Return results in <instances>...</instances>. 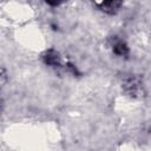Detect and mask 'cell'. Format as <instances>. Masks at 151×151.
Here are the masks:
<instances>
[{"mask_svg": "<svg viewBox=\"0 0 151 151\" xmlns=\"http://www.w3.org/2000/svg\"><path fill=\"white\" fill-rule=\"evenodd\" d=\"M109 4H112V2H116V1H118V0H106Z\"/></svg>", "mask_w": 151, "mask_h": 151, "instance_id": "cell-1", "label": "cell"}]
</instances>
